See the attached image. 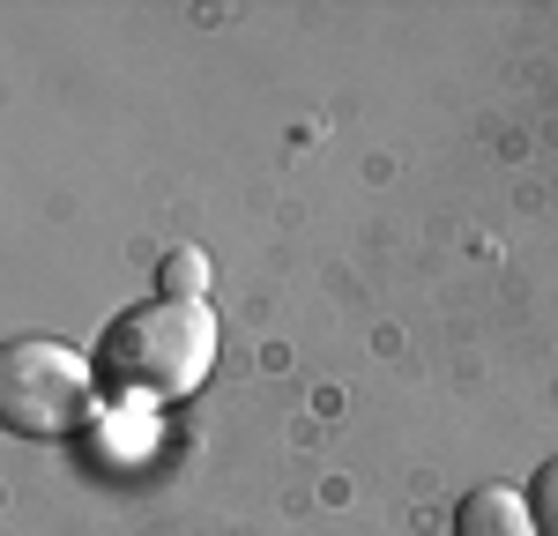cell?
Instances as JSON below:
<instances>
[{
  "label": "cell",
  "instance_id": "3957f363",
  "mask_svg": "<svg viewBox=\"0 0 558 536\" xmlns=\"http://www.w3.org/2000/svg\"><path fill=\"white\" fill-rule=\"evenodd\" d=\"M454 536H536V507L514 485H476L454 507Z\"/></svg>",
  "mask_w": 558,
  "mask_h": 536
},
{
  "label": "cell",
  "instance_id": "7a4b0ae2",
  "mask_svg": "<svg viewBox=\"0 0 558 536\" xmlns=\"http://www.w3.org/2000/svg\"><path fill=\"white\" fill-rule=\"evenodd\" d=\"M97 410V373L83 351L52 343V336H23L0 357V425L15 440H68Z\"/></svg>",
  "mask_w": 558,
  "mask_h": 536
},
{
  "label": "cell",
  "instance_id": "277c9868",
  "mask_svg": "<svg viewBox=\"0 0 558 536\" xmlns=\"http://www.w3.org/2000/svg\"><path fill=\"white\" fill-rule=\"evenodd\" d=\"M157 283H165V299H202V291H209V261H202L194 246H172L165 268H157Z\"/></svg>",
  "mask_w": 558,
  "mask_h": 536
},
{
  "label": "cell",
  "instance_id": "5b68a950",
  "mask_svg": "<svg viewBox=\"0 0 558 536\" xmlns=\"http://www.w3.org/2000/svg\"><path fill=\"white\" fill-rule=\"evenodd\" d=\"M529 507H536V536H558V462L529 477Z\"/></svg>",
  "mask_w": 558,
  "mask_h": 536
},
{
  "label": "cell",
  "instance_id": "6da1fadb",
  "mask_svg": "<svg viewBox=\"0 0 558 536\" xmlns=\"http://www.w3.org/2000/svg\"><path fill=\"white\" fill-rule=\"evenodd\" d=\"M216 313L202 299H149L128 306L105 343H97V380L112 395H142V402H179L194 395L216 373Z\"/></svg>",
  "mask_w": 558,
  "mask_h": 536
}]
</instances>
